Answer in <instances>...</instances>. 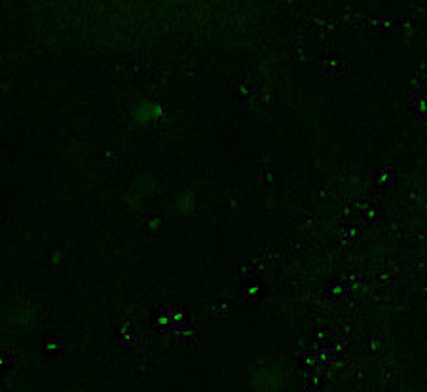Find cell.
Segmentation results:
<instances>
[{"instance_id": "6da1fadb", "label": "cell", "mask_w": 427, "mask_h": 392, "mask_svg": "<svg viewBox=\"0 0 427 392\" xmlns=\"http://www.w3.org/2000/svg\"><path fill=\"white\" fill-rule=\"evenodd\" d=\"M163 112V106L160 103H156V101H139L135 106H133V118L137 121H152V120H158Z\"/></svg>"}]
</instances>
